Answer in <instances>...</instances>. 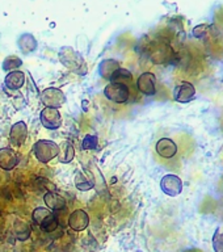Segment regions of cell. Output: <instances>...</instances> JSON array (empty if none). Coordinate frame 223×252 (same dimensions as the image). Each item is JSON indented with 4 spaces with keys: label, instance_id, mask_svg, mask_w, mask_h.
<instances>
[{
    "label": "cell",
    "instance_id": "obj_21",
    "mask_svg": "<svg viewBox=\"0 0 223 252\" xmlns=\"http://www.w3.org/2000/svg\"><path fill=\"white\" fill-rule=\"evenodd\" d=\"M19 46L24 51V54H29V53H32L37 47V42H35L34 37H32L31 34H24L20 38Z\"/></svg>",
    "mask_w": 223,
    "mask_h": 252
},
{
    "label": "cell",
    "instance_id": "obj_8",
    "mask_svg": "<svg viewBox=\"0 0 223 252\" xmlns=\"http://www.w3.org/2000/svg\"><path fill=\"white\" fill-rule=\"evenodd\" d=\"M194 97H196V88L192 83L183 82L173 90V100L181 104L191 102Z\"/></svg>",
    "mask_w": 223,
    "mask_h": 252
},
{
    "label": "cell",
    "instance_id": "obj_22",
    "mask_svg": "<svg viewBox=\"0 0 223 252\" xmlns=\"http://www.w3.org/2000/svg\"><path fill=\"white\" fill-rule=\"evenodd\" d=\"M50 214H53V212L49 210V209L37 208L34 212H33V214H32V220H33V222H34L35 224L41 226V223H42L43 220H46L47 217L50 216Z\"/></svg>",
    "mask_w": 223,
    "mask_h": 252
},
{
    "label": "cell",
    "instance_id": "obj_12",
    "mask_svg": "<svg viewBox=\"0 0 223 252\" xmlns=\"http://www.w3.org/2000/svg\"><path fill=\"white\" fill-rule=\"evenodd\" d=\"M28 137L27 124L23 121L16 122L9 131V139L15 146H21Z\"/></svg>",
    "mask_w": 223,
    "mask_h": 252
},
{
    "label": "cell",
    "instance_id": "obj_15",
    "mask_svg": "<svg viewBox=\"0 0 223 252\" xmlns=\"http://www.w3.org/2000/svg\"><path fill=\"white\" fill-rule=\"evenodd\" d=\"M25 83V74L23 71L15 70L11 71L9 74H7L5 79H4V84L9 88V90H20Z\"/></svg>",
    "mask_w": 223,
    "mask_h": 252
},
{
    "label": "cell",
    "instance_id": "obj_1",
    "mask_svg": "<svg viewBox=\"0 0 223 252\" xmlns=\"http://www.w3.org/2000/svg\"><path fill=\"white\" fill-rule=\"evenodd\" d=\"M59 61L63 66L78 75L87 74V66L82 55L78 54L72 47H62L59 51Z\"/></svg>",
    "mask_w": 223,
    "mask_h": 252
},
{
    "label": "cell",
    "instance_id": "obj_5",
    "mask_svg": "<svg viewBox=\"0 0 223 252\" xmlns=\"http://www.w3.org/2000/svg\"><path fill=\"white\" fill-rule=\"evenodd\" d=\"M41 98H42V102L46 105V108H55V109L63 106L66 102L64 94L59 88H54V87L43 90Z\"/></svg>",
    "mask_w": 223,
    "mask_h": 252
},
{
    "label": "cell",
    "instance_id": "obj_25",
    "mask_svg": "<svg viewBox=\"0 0 223 252\" xmlns=\"http://www.w3.org/2000/svg\"><path fill=\"white\" fill-rule=\"evenodd\" d=\"M213 250L214 252H223V230L217 228L213 235Z\"/></svg>",
    "mask_w": 223,
    "mask_h": 252
},
{
    "label": "cell",
    "instance_id": "obj_23",
    "mask_svg": "<svg viewBox=\"0 0 223 252\" xmlns=\"http://www.w3.org/2000/svg\"><path fill=\"white\" fill-rule=\"evenodd\" d=\"M21 64H23V62H21V59H20L19 57L11 55V57H7V58L4 59L3 70L11 72V71H15L16 68L21 66Z\"/></svg>",
    "mask_w": 223,
    "mask_h": 252
},
{
    "label": "cell",
    "instance_id": "obj_19",
    "mask_svg": "<svg viewBox=\"0 0 223 252\" xmlns=\"http://www.w3.org/2000/svg\"><path fill=\"white\" fill-rule=\"evenodd\" d=\"M75 185L76 188L80 189V190H90V189L94 188L95 183L91 179H88L86 175V172H82L79 171L75 176Z\"/></svg>",
    "mask_w": 223,
    "mask_h": 252
},
{
    "label": "cell",
    "instance_id": "obj_20",
    "mask_svg": "<svg viewBox=\"0 0 223 252\" xmlns=\"http://www.w3.org/2000/svg\"><path fill=\"white\" fill-rule=\"evenodd\" d=\"M131 80V72L126 68H117L114 71L112 78H110V83H122V84H127V82Z\"/></svg>",
    "mask_w": 223,
    "mask_h": 252
},
{
    "label": "cell",
    "instance_id": "obj_3",
    "mask_svg": "<svg viewBox=\"0 0 223 252\" xmlns=\"http://www.w3.org/2000/svg\"><path fill=\"white\" fill-rule=\"evenodd\" d=\"M33 151H34V157L37 158V160L41 163H49L55 157H58L59 146L53 141L39 139L33 146Z\"/></svg>",
    "mask_w": 223,
    "mask_h": 252
},
{
    "label": "cell",
    "instance_id": "obj_2",
    "mask_svg": "<svg viewBox=\"0 0 223 252\" xmlns=\"http://www.w3.org/2000/svg\"><path fill=\"white\" fill-rule=\"evenodd\" d=\"M147 55L155 64H164L173 59V50L167 42L153 41L147 46Z\"/></svg>",
    "mask_w": 223,
    "mask_h": 252
},
{
    "label": "cell",
    "instance_id": "obj_10",
    "mask_svg": "<svg viewBox=\"0 0 223 252\" xmlns=\"http://www.w3.org/2000/svg\"><path fill=\"white\" fill-rule=\"evenodd\" d=\"M90 224V217L84 210L79 209V210H75L70 214L68 217V226H70L74 231H82V230H86Z\"/></svg>",
    "mask_w": 223,
    "mask_h": 252
},
{
    "label": "cell",
    "instance_id": "obj_6",
    "mask_svg": "<svg viewBox=\"0 0 223 252\" xmlns=\"http://www.w3.org/2000/svg\"><path fill=\"white\" fill-rule=\"evenodd\" d=\"M160 189L167 196L176 197L183 192V181L177 175H165L160 180Z\"/></svg>",
    "mask_w": 223,
    "mask_h": 252
},
{
    "label": "cell",
    "instance_id": "obj_18",
    "mask_svg": "<svg viewBox=\"0 0 223 252\" xmlns=\"http://www.w3.org/2000/svg\"><path fill=\"white\" fill-rule=\"evenodd\" d=\"M13 234L19 240H27L31 236V227L23 220H17L13 226Z\"/></svg>",
    "mask_w": 223,
    "mask_h": 252
},
{
    "label": "cell",
    "instance_id": "obj_9",
    "mask_svg": "<svg viewBox=\"0 0 223 252\" xmlns=\"http://www.w3.org/2000/svg\"><path fill=\"white\" fill-rule=\"evenodd\" d=\"M137 88L146 96H154L157 94V76L153 72H143L138 78Z\"/></svg>",
    "mask_w": 223,
    "mask_h": 252
},
{
    "label": "cell",
    "instance_id": "obj_7",
    "mask_svg": "<svg viewBox=\"0 0 223 252\" xmlns=\"http://www.w3.org/2000/svg\"><path fill=\"white\" fill-rule=\"evenodd\" d=\"M39 120L43 127L49 130H55L62 125V117L58 109L55 108H43L39 113Z\"/></svg>",
    "mask_w": 223,
    "mask_h": 252
},
{
    "label": "cell",
    "instance_id": "obj_14",
    "mask_svg": "<svg viewBox=\"0 0 223 252\" xmlns=\"http://www.w3.org/2000/svg\"><path fill=\"white\" fill-rule=\"evenodd\" d=\"M43 201H45L47 208L53 212H59V210H63L66 208V200L62 196H59L58 193L51 192V190L43 196Z\"/></svg>",
    "mask_w": 223,
    "mask_h": 252
},
{
    "label": "cell",
    "instance_id": "obj_11",
    "mask_svg": "<svg viewBox=\"0 0 223 252\" xmlns=\"http://www.w3.org/2000/svg\"><path fill=\"white\" fill-rule=\"evenodd\" d=\"M155 149H157V153L159 154V157L164 158V159H171L177 153V145L171 138H160L157 142Z\"/></svg>",
    "mask_w": 223,
    "mask_h": 252
},
{
    "label": "cell",
    "instance_id": "obj_24",
    "mask_svg": "<svg viewBox=\"0 0 223 252\" xmlns=\"http://www.w3.org/2000/svg\"><path fill=\"white\" fill-rule=\"evenodd\" d=\"M39 227L42 228L45 232L55 231V230H57V227H58V220H57V217H55L54 214H50V216L47 217L46 220H43L42 223H41V226H39Z\"/></svg>",
    "mask_w": 223,
    "mask_h": 252
},
{
    "label": "cell",
    "instance_id": "obj_27",
    "mask_svg": "<svg viewBox=\"0 0 223 252\" xmlns=\"http://www.w3.org/2000/svg\"><path fill=\"white\" fill-rule=\"evenodd\" d=\"M209 32V25L206 24H201V25H197L194 29H193V35L196 37V38H202L205 35L208 34Z\"/></svg>",
    "mask_w": 223,
    "mask_h": 252
},
{
    "label": "cell",
    "instance_id": "obj_17",
    "mask_svg": "<svg viewBox=\"0 0 223 252\" xmlns=\"http://www.w3.org/2000/svg\"><path fill=\"white\" fill-rule=\"evenodd\" d=\"M117 68H120V63L117 61H114V59H104L100 63V66H98V74H100L101 78L110 80L112 75H113V72Z\"/></svg>",
    "mask_w": 223,
    "mask_h": 252
},
{
    "label": "cell",
    "instance_id": "obj_13",
    "mask_svg": "<svg viewBox=\"0 0 223 252\" xmlns=\"http://www.w3.org/2000/svg\"><path fill=\"white\" fill-rule=\"evenodd\" d=\"M17 164V155L9 147L0 149V167L5 171H11Z\"/></svg>",
    "mask_w": 223,
    "mask_h": 252
},
{
    "label": "cell",
    "instance_id": "obj_16",
    "mask_svg": "<svg viewBox=\"0 0 223 252\" xmlns=\"http://www.w3.org/2000/svg\"><path fill=\"white\" fill-rule=\"evenodd\" d=\"M75 158V149L74 145L70 141H63L62 145L59 146L58 151V159L61 163H71Z\"/></svg>",
    "mask_w": 223,
    "mask_h": 252
},
{
    "label": "cell",
    "instance_id": "obj_4",
    "mask_svg": "<svg viewBox=\"0 0 223 252\" xmlns=\"http://www.w3.org/2000/svg\"><path fill=\"white\" fill-rule=\"evenodd\" d=\"M104 94L110 101L122 104L129 100V87L122 83H109L104 90Z\"/></svg>",
    "mask_w": 223,
    "mask_h": 252
},
{
    "label": "cell",
    "instance_id": "obj_26",
    "mask_svg": "<svg viewBox=\"0 0 223 252\" xmlns=\"http://www.w3.org/2000/svg\"><path fill=\"white\" fill-rule=\"evenodd\" d=\"M97 146H98L97 137H96V135H91V134L86 135L82 142L83 150H95V149H97Z\"/></svg>",
    "mask_w": 223,
    "mask_h": 252
}]
</instances>
